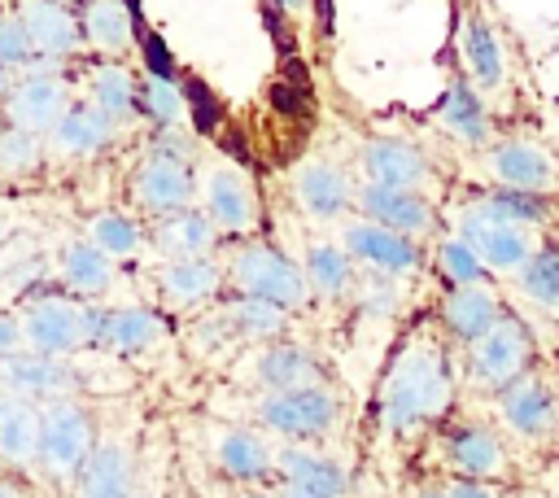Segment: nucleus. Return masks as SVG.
I'll list each match as a JSON object with an SVG mask.
<instances>
[{
	"label": "nucleus",
	"mask_w": 559,
	"mask_h": 498,
	"mask_svg": "<svg viewBox=\"0 0 559 498\" xmlns=\"http://www.w3.org/2000/svg\"><path fill=\"white\" fill-rule=\"evenodd\" d=\"M223 319L236 332V341H271L275 345V336L288 328V310L258 301V297H240V293L223 306Z\"/></svg>",
	"instance_id": "e433bc0d"
},
{
	"label": "nucleus",
	"mask_w": 559,
	"mask_h": 498,
	"mask_svg": "<svg viewBox=\"0 0 559 498\" xmlns=\"http://www.w3.org/2000/svg\"><path fill=\"white\" fill-rule=\"evenodd\" d=\"M153 245L162 249L166 262H188V258H205L218 245V227L210 223L205 210H183L170 214L153 227Z\"/></svg>",
	"instance_id": "cd10ccee"
},
{
	"label": "nucleus",
	"mask_w": 559,
	"mask_h": 498,
	"mask_svg": "<svg viewBox=\"0 0 559 498\" xmlns=\"http://www.w3.org/2000/svg\"><path fill=\"white\" fill-rule=\"evenodd\" d=\"M253 380H258L266 393H293V389L323 384V363H319L314 349L301 345V341H275V345H266V349L258 354Z\"/></svg>",
	"instance_id": "aec40b11"
},
{
	"label": "nucleus",
	"mask_w": 559,
	"mask_h": 498,
	"mask_svg": "<svg viewBox=\"0 0 559 498\" xmlns=\"http://www.w3.org/2000/svg\"><path fill=\"white\" fill-rule=\"evenodd\" d=\"M87 96H92L87 105H96L109 122L131 118L135 105H140V87H135V79H131L122 66H114V61L92 66V74H87Z\"/></svg>",
	"instance_id": "72a5a7b5"
},
{
	"label": "nucleus",
	"mask_w": 559,
	"mask_h": 498,
	"mask_svg": "<svg viewBox=\"0 0 559 498\" xmlns=\"http://www.w3.org/2000/svg\"><path fill=\"white\" fill-rule=\"evenodd\" d=\"M223 266L218 262H210V258H188V262H166L162 271H157V288H162V297L170 301V306H183V310H192V306H205L218 288H223Z\"/></svg>",
	"instance_id": "c85d7f7f"
},
{
	"label": "nucleus",
	"mask_w": 559,
	"mask_h": 498,
	"mask_svg": "<svg viewBox=\"0 0 559 498\" xmlns=\"http://www.w3.org/2000/svg\"><path fill=\"white\" fill-rule=\"evenodd\" d=\"M415 498H450V494H445V485H424Z\"/></svg>",
	"instance_id": "603ef678"
},
{
	"label": "nucleus",
	"mask_w": 559,
	"mask_h": 498,
	"mask_svg": "<svg viewBox=\"0 0 559 498\" xmlns=\"http://www.w3.org/2000/svg\"><path fill=\"white\" fill-rule=\"evenodd\" d=\"M13 66H35V44H31V31L22 26V17H0V70H13Z\"/></svg>",
	"instance_id": "37998d69"
},
{
	"label": "nucleus",
	"mask_w": 559,
	"mask_h": 498,
	"mask_svg": "<svg viewBox=\"0 0 559 498\" xmlns=\"http://www.w3.org/2000/svg\"><path fill=\"white\" fill-rule=\"evenodd\" d=\"M485 170L493 188H515V192H537V197H555L559 188V157L533 135L493 140L485 149Z\"/></svg>",
	"instance_id": "0eeeda50"
},
{
	"label": "nucleus",
	"mask_w": 559,
	"mask_h": 498,
	"mask_svg": "<svg viewBox=\"0 0 559 498\" xmlns=\"http://www.w3.org/2000/svg\"><path fill=\"white\" fill-rule=\"evenodd\" d=\"M74 498H135V459L122 441H96L74 481Z\"/></svg>",
	"instance_id": "b1692460"
},
{
	"label": "nucleus",
	"mask_w": 559,
	"mask_h": 498,
	"mask_svg": "<svg viewBox=\"0 0 559 498\" xmlns=\"http://www.w3.org/2000/svg\"><path fill=\"white\" fill-rule=\"evenodd\" d=\"M275 476L284 481V489H301V494H319V498H345L349 476L332 454H319L310 446H284L275 454Z\"/></svg>",
	"instance_id": "412c9836"
},
{
	"label": "nucleus",
	"mask_w": 559,
	"mask_h": 498,
	"mask_svg": "<svg viewBox=\"0 0 559 498\" xmlns=\"http://www.w3.org/2000/svg\"><path fill=\"white\" fill-rule=\"evenodd\" d=\"M0 463L35 467L39 463V411L0 389Z\"/></svg>",
	"instance_id": "bb28decb"
},
{
	"label": "nucleus",
	"mask_w": 559,
	"mask_h": 498,
	"mask_svg": "<svg viewBox=\"0 0 559 498\" xmlns=\"http://www.w3.org/2000/svg\"><path fill=\"white\" fill-rule=\"evenodd\" d=\"M183 100H188V109H192V127H197V131H214V127H218L223 105H218V96H214L201 79H183Z\"/></svg>",
	"instance_id": "a18cd8bd"
},
{
	"label": "nucleus",
	"mask_w": 559,
	"mask_h": 498,
	"mask_svg": "<svg viewBox=\"0 0 559 498\" xmlns=\"http://www.w3.org/2000/svg\"><path fill=\"white\" fill-rule=\"evenodd\" d=\"M17 17H22V26L31 31V44H35V52H44V61L70 57V52H79V44H83V17H79V9H70V4H48V0H39V4H17Z\"/></svg>",
	"instance_id": "5701e85b"
},
{
	"label": "nucleus",
	"mask_w": 559,
	"mask_h": 498,
	"mask_svg": "<svg viewBox=\"0 0 559 498\" xmlns=\"http://www.w3.org/2000/svg\"><path fill=\"white\" fill-rule=\"evenodd\" d=\"M100 319H105L100 306L74 301L66 293H39V297H26L17 328H22V345L31 354L66 358V354L100 341Z\"/></svg>",
	"instance_id": "f03ea898"
},
{
	"label": "nucleus",
	"mask_w": 559,
	"mask_h": 498,
	"mask_svg": "<svg viewBox=\"0 0 559 498\" xmlns=\"http://www.w3.org/2000/svg\"><path fill=\"white\" fill-rule=\"evenodd\" d=\"M192 166L188 162H170V157H144L140 170L131 175V201L153 214L157 223L170 218V214H183L192 210Z\"/></svg>",
	"instance_id": "2eb2a0df"
},
{
	"label": "nucleus",
	"mask_w": 559,
	"mask_h": 498,
	"mask_svg": "<svg viewBox=\"0 0 559 498\" xmlns=\"http://www.w3.org/2000/svg\"><path fill=\"white\" fill-rule=\"evenodd\" d=\"M432 262H437V271H441V280L450 284V288H472V284H489V266L476 258V249L472 245H463L459 236H445V240H437V253H432Z\"/></svg>",
	"instance_id": "4c0bfd02"
},
{
	"label": "nucleus",
	"mask_w": 559,
	"mask_h": 498,
	"mask_svg": "<svg viewBox=\"0 0 559 498\" xmlns=\"http://www.w3.org/2000/svg\"><path fill=\"white\" fill-rule=\"evenodd\" d=\"M354 188L345 179L341 166L314 157V162H301L297 175H293V201L310 214V218H341L349 205H354Z\"/></svg>",
	"instance_id": "6ab92c4d"
},
{
	"label": "nucleus",
	"mask_w": 559,
	"mask_h": 498,
	"mask_svg": "<svg viewBox=\"0 0 559 498\" xmlns=\"http://www.w3.org/2000/svg\"><path fill=\"white\" fill-rule=\"evenodd\" d=\"M201 201H205L201 210L210 214V223H214L218 232H227V236H245V232H253V223H258L253 183H249L240 170H231V166H214V170L205 175Z\"/></svg>",
	"instance_id": "f3484780"
},
{
	"label": "nucleus",
	"mask_w": 559,
	"mask_h": 498,
	"mask_svg": "<svg viewBox=\"0 0 559 498\" xmlns=\"http://www.w3.org/2000/svg\"><path fill=\"white\" fill-rule=\"evenodd\" d=\"M271 105L288 118H306L310 114V87L306 79H275L271 83Z\"/></svg>",
	"instance_id": "09e8293b"
},
{
	"label": "nucleus",
	"mask_w": 559,
	"mask_h": 498,
	"mask_svg": "<svg viewBox=\"0 0 559 498\" xmlns=\"http://www.w3.org/2000/svg\"><path fill=\"white\" fill-rule=\"evenodd\" d=\"M162 315L148 310V306H118V310H105L100 319V341L105 349L114 354H140V349H153L162 341Z\"/></svg>",
	"instance_id": "7c9ffc66"
},
{
	"label": "nucleus",
	"mask_w": 559,
	"mask_h": 498,
	"mask_svg": "<svg viewBox=\"0 0 559 498\" xmlns=\"http://www.w3.org/2000/svg\"><path fill=\"white\" fill-rule=\"evenodd\" d=\"M463 66H467V83L476 92H498L507 83V57H502V44H498V31L480 17V9L467 13L463 22Z\"/></svg>",
	"instance_id": "a878e982"
},
{
	"label": "nucleus",
	"mask_w": 559,
	"mask_h": 498,
	"mask_svg": "<svg viewBox=\"0 0 559 498\" xmlns=\"http://www.w3.org/2000/svg\"><path fill=\"white\" fill-rule=\"evenodd\" d=\"M341 245H345V253H349L354 262H362V266H371V271H380V275H393V280L415 275V271L424 266L419 240L397 236V232H389V227H380V223H367V218H349L345 232H341Z\"/></svg>",
	"instance_id": "f8f14e48"
},
{
	"label": "nucleus",
	"mask_w": 559,
	"mask_h": 498,
	"mask_svg": "<svg viewBox=\"0 0 559 498\" xmlns=\"http://www.w3.org/2000/svg\"><path fill=\"white\" fill-rule=\"evenodd\" d=\"M227 280L236 284L240 297H258V301H271L280 310H301L306 297H310V280L306 271L280 253L275 245L266 240H245L236 245V253L227 258Z\"/></svg>",
	"instance_id": "7ed1b4c3"
},
{
	"label": "nucleus",
	"mask_w": 559,
	"mask_h": 498,
	"mask_svg": "<svg viewBox=\"0 0 559 498\" xmlns=\"http://www.w3.org/2000/svg\"><path fill=\"white\" fill-rule=\"evenodd\" d=\"M0 498H22V489H17L13 481H4V476H0Z\"/></svg>",
	"instance_id": "864d4df0"
},
{
	"label": "nucleus",
	"mask_w": 559,
	"mask_h": 498,
	"mask_svg": "<svg viewBox=\"0 0 559 498\" xmlns=\"http://www.w3.org/2000/svg\"><path fill=\"white\" fill-rule=\"evenodd\" d=\"M472 205L480 214H489L493 223H507V227H546L550 214H555V201L550 197H537V192H515V188H485L472 197Z\"/></svg>",
	"instance_id": "2f4dec72"
},
{
	"label": "nucleus",
	"mask_w": 559,
	"mask_h": 498,
	"mask_svg": "<svg viewBox=\"0 0 559 498\" xmlns=\"http://www.w3.org/2000/svg\"><path fill=\"white\" fill-rule=\"evenodd\" d=\"M240 498H266V494H240Z\"/></svg>",
	"instance_id": "4d7b16f0"
},
{
	"label": "nucleus",
	"mask_w": 559,
	"mask_h": 498,
	"mask_svg": "<svg viewBox=\"0 0 559 498\" xmlns=\"http://www.w3.org/2000/svg\"><path fill=\"white\" fill-rule=\"evenodd\" d=\"M397 301H402V293H397V280H393V275H380V271H367V275H362V284H358V306H362V310H371V315H393Z\"/></svg>",
	"instance_id": "c03bdc74"
},
{
	"label": "nucleus",
	"mask_w": 559,
	"mask_h": 498,
	"mask_svg": "<svg viewBox=\"0 0 559 498\" xmlns=\"http://www.w3.org/2000/svg\"><path fill=\"white\" fill-rule=\"evenodd\" d=\"M445 494H450V498H502V489H498V485H485V481H463V476L445 481Z\"/></svg>",
	"instance_id": "8fccbe9b"
},
{
	"label": "nucleus",
	"mask_w": 559,
	"mask_h": 498,
	"mask_svg": "<svg viewBox=\"0 0 559 498\" xmlns=\"http://www.w3.org/2000/svg\"><path fill=\"white\" fill-rule=\"evenodd\" d=\"M192 153H197V144H192V135L183 127H157L153 140H148V157H170V162H188L192 166Z\"/></svg>",
	"instance_id": "de8ad7c7"
},
{
	"label": "nucleus",
	"mask_w": 559,
	"mask_h": 498,
	"mask_svg": "<svg viewBox=\"0 0 559 498\" xmlns=\"http://www.w3.org/2000/svg\"><path fill=\"white\" fill-rule=\"evenodd\" d=\"M258 419H262V428L288 437V441H319L336 428L341 398L328 384H310V389H293V393H262Z\"/></svg>",
	"instance_id": "423d86ee"
},
{
	"label": "nucleus",
	"mask_w": 559,
	"mask_h": 498,
	"mask_svg": "<svg viewBox=\"0 0 559 498\" xmlns=\"http://www.w3.org/2000/svg\"><path fill=\"white\" fill-rule=\"evenodd\" d=\"M79 17H83V35H87L96 48H105V52H122V48L131 44V35L140 31L131 4H118V0L79 4Z\"/></svg>",
	"instance_id": "f704fd0d"
},
{
	"label": "nucleus",
	"mask_w": 559,
	"mask_h": 498,
	"mask_svg": "<svg viewBox=\"0 0 559 498\" xmlns=\"http://www.w3.org/2000/svg\"><path fill=\"white\" fill-rule=\"evenodd\" d=\"M140 109L157 122V127H179L188 100H183V83H166V79H144L140 83Z\"/></svg>",
	"instance_id": "a19ab883"
},
{
	"label": "nucleus",
	"mask_w": 559,
	"mask_h": 498,
	"mask_svg": "<svg viewBox=\"0 0 559 498\" xmlns=\"http://www.w3.org/2000/svg\"><path fill=\"white\" fill-rule=\"evenodd\" d=\"M96 437H92V419L79 402H48L39 406V472L52 485H74L83 463L92 459Z\"/></svg>",
	"instance_id": "39448f33"
},
{
	"label": "nucleus",
	"mask_w": 559,
	"mask_h": 498,
	"mask_svg": "<svg viewBox=\"0 0 559 498\" xmlns=\"http://www.w3.org/2000/svg\"><path fill=\"white\" fill-rule=\"evenodd\" d=\"M210 450H214V463L231 481L258 485V481L275 476V450L258 432H249V428H218L214 441H210Z\"/></svg>",
	"instance_id": "393cba45"
},
{
	"label": "nucleus",
	"mask_w": 559,
	"mask_h": 498,
	"mask_svg": "<svg viewBox=\"0 0 559 498\" xmlns=\"http://www.w3.org/2000/svg\"><path fill=\"white\" fill-rule=\"evenodd\" d=\"M4 118L17 131L31 135H52V127L66 118V79L57 61H35L22 70V79L13 83L9 100H4Z\"/></svg>",
	"instance_id": "6e6552de"
},
{
	"label": "nucleus",
	"mask_w": 559,
	"mask_h": 498,
	"mask_svg": "<svg viewBox=\"0 0 559 498\" xmlns=\"http://www.w3.org/2000/svg\"><path fill=\"white\" fill-rule=\"evenodd\" d=\"M280 498H319V494H301V489H280Z\"/></svg>",
	"instance_id": "6e6d98bb"
},
{
	"label": "nucleus",
	"mask_w": 559,
	"mask_h": 498,
	"mask_svg": "<svg viewBox=\"0 0 559 498\" xmlns=\"http://www.w3.org/2000/svg\"><path fill=\"white\" fill-rule=\"evenodd\" d=\"M354 205H358V214H362L367 223H380V227H389V232H397V236H411V240L432 236V227H437V210H432V201H428L424 192H402V188H371V183H362L358 197H354Z\"/></svg>",
	"instance_id": "dca6fc26"
},
{
	"label": "nucleus",
	"mask_w": 559,
	"mask_h": 498,
	"mask_svg": "<svg viewBox=\"0 0 559 498\" xmlns=\"http://www.w3.org/2000/svg\"><path fill=\"white\" fill-rule=\"evenodd\" d=\"M140 57H144L148 79L179 83V79H175V57H170V48H166V39H162L157 31H140Z\"/></svg>",
	"instance_id": "49530a36"
},
{
	"label": "nucleus",
	"mask_w": 559,
	"mask_h": 498,
	"mask_svg": "<svg viewBox=\"0 0 559 498\" xmlns=\"http://www.w3.org/2000/svg\"><path fill=\"white\" fill-rule=\"evenodd\" d=\"M48 140H52L57 157H92L114 140V122L96 105H70Z\"/></svg>",
	"instance_id": "c756f323"
},
{
	"label": "nucleus",
	"mask_w": 559,
	"mask_h": 498,
	"mask_svg": "<svg viewBox=\"0 0 559 498\" xmlns=\"http://www.w3.org/2000/svg\"><path fill=\"white\" fill-rule=\"evenodd\" d=\"M87 240H92L105 258H127V253H135V245H140V227H135L131 214L105 210V214H92V223H87Z\"/></svg>",
	"instance_id": "ea45409f"
},
{
	"label": "nucleus",
	"mask_w": 559,
	"mask_h": 498,
	"mask_svg": "<svg viewBox=\"0 0 559 498\" xmlns=\"http://www.w3.org/2000/svg\"><path fill=\"white\" fill-rule=\"evenodd\" d=\"M301 271L310 280V293H319V297H341L354 284V258L345 253V245H332V240H314L306 249Z\"/></svg>",
	"instance_id": "c9c22d12"
},
{
	"label": "nucleus",
	"mask_w": 559,
	"mask_h": 498,
	"mask_svg": "<svg viewBox=\"0 0 559 498\" xmlns=\"http://www.w3.org/2000/svg\"><path fill=\"white\" fill-rule=\"evenodd\" d=\"M17 345H22V328H17V319L0 315V358L17 354Z\"/></svg>",
	"instance_id": "3c124183"
},
{
	"label": "nucleus",
	"mask_w": 559,
	"mask_h": 498,
	"mask_svg": "<svg viewBox=\"0 0 559 498\" xmlns=\"http://www.w3.org/2000/svg\"><path fill=\"white\" fill-rule=\"evenodd\" d=\"M61 284L70 288V293H79V297H96V293H105L109 288V280H114V266H109V258L92 245V240H70L66 249H61Z\"/></svg>",
	"instance_id": "473e14b6"
},
{
	"label": "nucleus",
	"mask_w": 559,
	"mask_h": 498,
	"mask_svg": "<svg viewBox=\"0 0 559 498\" xmlns=\"http://www.w3.org/2000/svg\"><path fill=\"white\" fill-rule=\"evenodd\" d=\"M9 92H13V83H9V70H0V100H9Z\"/></svg>",
	"instance_id": "5fc2aeb1"
},
{
	"label": "nucleus",
	"mask_w": 559,
	"mask_h": 498,
	"mask_svg": "<svg viewBox=\"0 0 559 498\" xmlns=\"http://www.w3.org/2000/svg\"><path fill=\"white\" fill-rule=\"evenodd\" d=\"M35 162H39V135L17 131V127H4L0 131V170L17 175V170H31Z\"/></svg>",
	"instance_id": "79ce46f5"
},
{
	"label": "nucleus",
	"mask_w": 559,
	"mask_h": 498,
	"mask_svg": "<svg viewBox=\"0 0 559 498\" xmlns=\"http://www.w3.org/2000/svg\"><path fill=\"white\" fill-rule=\"evenodd\" d=\"M454 402V367L450 354L441 345V336L432 332H411L380 380V419L389 432L406 437L424 424H432L437 415H445Z\"/></svg>",
	"instance_id": "f257e3e1"
},
{
	"label": "nucleus",
	"mask_w": 559,
	"mask_h": 498,
	"mask_svg": "<svg viewBox=\"0 0 559 498\" xmlns=\"http://www.w3.org/2000/svg\"><path fill=\"white\" fill-rule=\"evenodd\" d=\"M520 293L537 306H559V245H537V253L515 275Z\"/></svg>",
	"instance_id": "58836bf2"
},
{
	"label": "nucleus",
	"mask_w": 559,
	"mask_h": 498,
	"mask_svg": "<svg viewBox=\"0 0 559 498\" xmlns=\"http://www.w3.org/2000/svg\"><path fill=\"white\" fill-rule=\"evenodd\" d=\"M454 236H459L463 245H472L476 258H480L489 271H498V275H520L524 262L537 253V245H533V236H528L524 227L493 223V218L480 214L472 201L463 205V214H459V232H454Z\"/></svg>",
	"instance_id": "9b49d317"
},
{
	"label": "nucleus",
	"mask_w": 559,
	"mask_h": 498,
	"mask_svg": "<svg viewBox=\"0 0 559 498\" xmlns=\"http://www.w3.org/2000/svg\"><path fill=\"white\" fill-rule=\"evenodd\" d=\"M437 315H441L445 336L467 349V345H476L485 332H493V323L507 315V306H502V297H498L489 284H472V288H445Z\"/></svg>",
	"instance_id": "a211bd4d"
},
{
	"label": "nucleus",
	"mask_w": 559,
	"mask_h": 498,
	"mask_svg": "<svg viewBox=\"0 0 559 498\" xmlns=\"http://www.w3.org/2000/svg\"><path fill=\"white\" fill-rule=\"evenodd\" d=\"M0 389L22 398V402H70V393L79 389V371L66 367L61 358H44L31 349H17L9 358H0Z\"/></svg>",
	"instance_id": "ddd939ff"
},
{
	"label": "nucleus",
	"mask_w": 559,
	"mask_h": 498,
	"mask_svg": "<svg viewBox=\"0 0 559 498\" xmlns=\"http://www.w3.org/2000/svg\"><path fill=\"white\" fill-rule=\"evenodd\" d=\"M358 166L371 188H402V192H424V183L432 175L424 149H415L402 135H371L358 149Z\"/></svg>",
	"instance_id": "4468645a"
},
{
	"label": "nucleus",
	"mask_w": 559,
	"mask_h": 498,
	"mask_svg": "<svg viewBox=\"0 0 559 498\" xmlns=\"http://www.w3.org/2000/svg\"><path fill=\"white\" fill-rule=\"evenodd\" d=\"M441 454L450 463L454 476L463 481H485V485H502L511 476V454L498 428L480 424V419H459L445 428L441 437Z\"/></svg>",
	"instance_id": "1a4fd4ad"
},
{
	"label": "nucleus",
	"mask_w": 559,
	"mask_h": 498,
	"mask_svg": "<svg viewBox=\"0 0 559 498\" xmlns=\"http://www.w3.org/2000/svg\"><path fill=\"white\" fill-rule=\"evenodd\" d=\"M533 328L520 315H502L493 323V332H485L476 345L463 349V371L476 389L485 393H502L511 380H520L524 371H533Z\"/></svg>",
	"instance_id": "20e7f679"
},
{
	"label": "nucleus",
	"mask_w": 559,
	"mask_h": 498,
	"mask_svg": "<svg viewBox=\"0 0 559 498\" xmlns=\"http://www.w3.org/2000/svg\"><path fill=\"white\" fill-rule=\"evenodd\" d=\"M498 402V419L528 446H542L555 437L559 428V402H555V389L546 384V376L533 367L524 371L520 380H511L502 393H493Z\"/></svg>",
	"instance_id": "9d476101"
},
{
	"label": "nucleus",
	"mask_w": 559,
	"mask_h": 498,
	"mask_svg": "<svg viewBox=\"0 0 559 498\" xmlns=\"http://www.w3.org/2000/svg\"><path fill=\"white\" fill-rule=\"evenodd\" d=\"M437 118H441V127H445L459 144H467V149H489V144H493V122H489L485 96H480L463 74H454V79L445 83V92H441V100H437Z\"/></svg>",
	"instance_id": "4be33fe9"
}]
</instances>
